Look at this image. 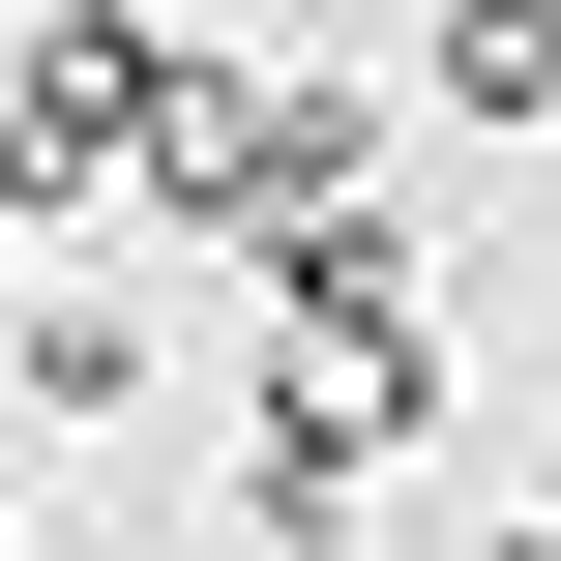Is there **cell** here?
Instances as JSON below:
<instances>
[{
	"label": "cell",
	"instance_id": "obj_1",
	"mask_svg": "<svg viewBox=\"0 0 561 561\" xmlns=\"http://www.w3.org/2000/svg\"><path fill=\"white\" fill-rule=\"evenodd\" d=\"M414 414H444V355H414V325L266 296V385H237V533H266V561H325V533H355V473H385Z\"/></svg>",
	"mask_w": 561,
	"mask_h": 561
},
{
	"label": "cell",
	"instance_id": "obj_2",
	"mask_svg": "<svg viewBox=\"0 0 561 561\" xmlns=\"http://www.w3.org/2000/svg\"><path fill=\"white\" fill-rule=\"evenodd\" d=\"M355 148H385V118H355L325 59H296V89H266V59H178V89H148V148H118V207H178V237H237V266H266L296 207H355Z\"/></svg>",
	"mask_w": 561,
	"mask_h": 561
},
{
	"label": "cell",
	"instance_id": "obj_3",
	"mask_svg": "<svg viewBox=\"0 0 561 561\" xmlns=\"http://www.w3.org/2000/svg\"><path fill=\"white\" fill-rule=\"evenodd\" d=\"M148 89H178V30H148V0H30V30H0V148H30L59 207H118Z\"/></svg>",
	"mask_w": 561,
	"mask_h": 561
},
{
	"label": "cell",
	"instance_id": "obj_4",
	"mask_svg": "<svg viewBox=\"0 0 561 561\" xmlns=\"http://www.w3.org/2000/svg\"><path fill=\"white\" fill-rule=\"evenodd\" d=\"M0 355H30V414H59V444H89V414H148V296H30Z\"/></svg>",
	"mask_w": 561,
	"mask_h": 561
},
{
	"label": "cell",
	"instance_id": "obj_5",
	"mask_svg": "<svg viewBox=\"0 0 561 561\" xmlns=\"http://www.w3.org/2000/svg\"><path fill=\"white\" fill-rule=\"evenodd\" d=\"M444 118H561V0H444Z\"/></svg>",
	"mask_w": 561,
	"mask_h": 561
},
{
	"label": "cell",
	"instance_id": "obj_6",
	"mask_svg": "<svg viewBox=\"0 0 561 561\" xmlns=\"http://www.w3.org/2000/svg\"><path fill=\"white\" fill-rule=\"evenodd\" d=\"M30 237H59V178H30V148H0V266H30Z\"/></svg>",
	"mask_w": 561,
	"mask_h": 561
},
{
	"label": "cell",
	"instance_id": "obj_7",
	"mask_svg": "<svg viewBox=\"0 0 561 561\" xmlns=\"http://www.w3.org/2000/svg\"><path fill=\"white\" fill-rule=\"evenodd\" d=\"M473 561H561V533H533V503H503V533H473Z\"/></svg>",
	"mask_w": 561,
	"mask_h": 561
},
{
	"label": "cell",
	"instance_id": "obj_8",
	"mask_svg": "<svg viewBox=\"0 0 561 561\" xmlns=\"http://www.w3.org/2000/svg\"><path fill=\"white\" fill-rule=\"evenodd\" d=\"M533 533H561V473H533Z\"/></svg>",
	"mask_w": 561,
	"mask_h": 561
}]
</instances>
